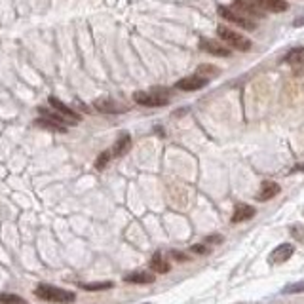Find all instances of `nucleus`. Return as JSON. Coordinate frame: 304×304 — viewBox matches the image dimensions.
<instances>
[{"label": "nucleus", "instance_id": "17", "mask_svg": "<svg viewBox=\"0 0 304 304\" xmlns=\"http://www.w3.org/2000/svg\"><path fill=\"white\" fill-rule=\"evenodd\" d=\"M40 111V114H42V118H46V120H52L55 122V124H59V126H70V122L63 116V114H59L57 111H48V109H38Z\"/></svg>", "mask_w": 304, "mask_h": 304}, {"label": "nucleus", "instance_id": "19", "mask_svg": "<svg viewBox=\"0 0 304 304\" xmlns=\"http://www.w3.org/2000/svg\"><path fill=\"white\" fill-rule=\"evenodd\" d=\"M36 126H40V128H46V130H53V131H63L67 130L65 126H59V124H55V122H52V120H46V118H38V120L35 122Z\"/></svg>", "mask_w": 304, "mask_h": 304}, {"label": "nucleus", "instance_id": "26", "mask_svg": "<svg viewBox=\"0 0 304 304\" xmlns=\"http://www.w3.org/2000/svg\"><path fill=\"white\" fill-rule=\"evenodd\" d=\"M208 242L209 243H221V242H223V238H221V236H209Z\"/></svg>", "mask_w": 304, "mask_h": 304}, {"label": "nucleus", "instance_id": "9", "mask_svg": "<svg viewBox=\"0 0 304 304\" xmlns=\"http://www.w3.org/2000/svg\"><path fill=\"white\" fill-rule=\"evenodd\" d=\"M50 105L53 107V111H57L59 114H63L67 120L70 122V124H76V122H80V114L76 113V111H72V109H69L65 103H61L59 99H55V97H50Z\"/></svg>", "mask_w": 304, "mask_h": 304}, {"label": "nucleus", "instance_id": "12", "mask_svg": "<svg viewBox=\"0 0 304 304\" xmlns=\"http://www.w3.org/2000/svg\"><path fill=\"white\" fill-rule=\"evenodd\" d=\"M255 215V209L251 206H245V204H238L234 209V213H232V223H243V221H247V219H251Z\"/></svg>", "mask_w": 304, "mask_h": 304}, {"label": "nucleus", "instance_id": "21", "mask_svg": "<svg viewBox=\"0 0 304 304\" xmlns=\"http://www.w3.org/2000/svg\"><path fill=\"white\" fill-rule=\"evenodd\" d=\"M113 281H99V283H82V289L86 291H105V289H111Z\"/></svg>", "mask_w": 304, "mask_h": 304}, {"label": "nucleus", "instance_id": "13", "mask_svg": "<svg viewBox=\"0 0 304 304\" xmlns=\"http://www.w3.org/2000/svg\"><path fill=\"white\" fill-rule=\"evenodd\" d=\"M255 4L261 10H268V12H285L289 8L285 0H255Z\"/></svg>", "mask_w": 304, "mask_h": 304}, {"label": "nucleus", "instance_id": "3", "mask_svg": "<svg viewBox=\"0 0 304 304\" xmlns=\"http://www.w3.org/2000/svg\"><path fill=\"white\" fill-rule=\"evenodd\" d=\"M133 99L143 107H164L169 103V99L160 91H135Z\"/></svg>", "mask_w": 304, "mask_h": 304}, {"label": "nucleus", "instance_id": "18", "mask_svg": "<svg viewBox=\"0 0 304 304\" xmlns=\"http://www.w3.org/2000/svg\"><path fill=\"white\" fill-rule=\"evenodd\" d=\"M236 8H240L243 12V14H247V18H261L262 16V12L261 10H257L255 8V6H257V4H255V6H247V4H245V2H243V0H236V4H234Z\"/></svg>", "mask_w": 304, "mask_h": 304}, {"label": "nucleus", "instance_id": "5", "mask_svg": "<svg viewBox=\"0 0 304 304\" xmlns=\"http://www.w3.org/2000/svg\"><path fill=\"white\" fill-rule=\"evenodd\" d=\"M209 84V78L201 76V74H192V76H186V78H181L177 82V87L182 89V91H196V89H201Z\"/></svg>", "mask_w": 304, "mask_h": 304}, {"label": "nucleus", "instance_id": "11", "mask_svg": "<svg viewBox=\"0 0 304 304\" xmlns=\"http://www.w3.org/2000/svg\"><path fill=\"white\" fill-rule=\"evenodd\" d=\"M124 281L137 283V285H148V283L154 281V274H150V272H131V274L124 276Z\"/></svg>", "mask_w": 304, "mask_h": 304}, {"label": "nucleus", "instance_id": "15", "mask_svg": "<svg viewBox=\"0 0 304 304\" xmlns=\"http://www.w3.org/2000/svg\"><path fill=\"white\" fill-rule=\"evenodd\" d=\"M150 268L158 272V274H165V272H169V262L167 259L164 257V253H156L154 257H152V261H150Z\"/></svg>", "mask_w": 304, "mask_h": 304}, {"label": "nucleus", "instance_id": "10", "mask_svg": "<svg viewBox=\"0 0 304 304\" xmlns=\"http://www.w3.org/2000/svg\"><path fill=\"white\" fill-rule=\"evenodd\" d=\"M279 192V184L274 181H264L261 184V190H259V194H257V200L259 201H268L272 200L276 194Z\"/></svg>", "mask_w": 304, "mask_h": 304}, {"label": "nucleus", "instance_id": "4", "mask_svg": "<svg viewBox=\"0 0 304 304\" xmlns=\"http://www.w3.org/2000/svg\"><path fill=\"white\" fill-rule=\"evenodd\" d=\"M219 14H221V18L226 19V21H230V23H234V25L242 27L245 31H253V29H257V23L251 21L249 18H243L240 14H236L232 10L225 8V6H219Z\"/></svg>", "mask_w": 304, "mask_h": 304}, {"label": "nucleus", "instance_id": "6", "mask_svg": "<svg viewBox=\"0 0 304 304\" xmlns=\"http://www.w3.org/2000/svg\"><path fill=\"white\" fill-rule=\"evenodd\" d=\"M293 253H295V247L291 245V243H281L278 245L274 251L270 253V264H281V262L289 261L291 257H293Z\"/></svg>", "mask_w": 304, "mask_h": 304}, {"label": "nucleus", "instance_id": "1", "mask_svg": "<svg viewBox=\"0 0 304 304\" xmlns=\"http://www.w3.org/2000/svg\"><path fill=\"white\" fill-rule=\"evenodd\" d=\"M36 296L42 298V300H50V302H61V304H69L74 302L76 295L72 291H65V289H59V287H52V285H42L36 287Z\"/></svg>", "mask_w": 304, "mask_h": 304}, {"label": "nucleus", "instance_id": "24", "mask_svg": "<svg viewBox=\"0 0 304 304\" xmlns=\"http://www.w3.org/2000/svg\"><path fill=\"white\" fill-rule=\"evenodd\" d=\"M198 74L206 76V78H209V76H217L219 69H213V67H209V65H201L200 69H198Z\"/></svg>", "mask_w": 304, "mask_h": 304}, {"label": "nucleus", "instance_id": "25", "mask_svg": "<svg viewBox=\"0 0 304 304\" xmlns=\"http://www.w3.org/2000/svg\"><path fill=\"white\" fill-rule=\"evenodd\" d=\"M192 251L198 253V255H208V247H206V245H194Z\"/></svg>", "mask_w": 304, "mask_h": 304}, {"label": "nucleus", "instance_id": "14", "mask_svg": "<svg viewBox=\"0 0 304 304\" xmlns=\"http://www.w3.org/2000/svg\"><path fill=\"white\" fill-rule=\"evenodd\" d=\"M131 148V137L128 135V133H124V135H120L118 137V141L114 143V147H113V156H124L128 150Z\"/></svg>", "mask_w": 304, "mask_h": 304}, {"label": "nucleus", "instance_id": "20", "mask_svg": "<svg viewBox=\"0 0 304 304\" xmlns=\"http://www.w3.org/2000/svg\"><path fill=\"white\" fill-rule=\"evenodd\" d=\"M0 304H27L25 298L18 295H10V293H0Z\"/></svg>", "mask_w": 304, "mask_h": 304}, {"label": "nucleus", "instance_id": "7", "mask_svg": "<svg viewBox=\"0 0 304 304\" xmlns=\"http://www.w3.org/2000/svg\"><path fill=\"white\" fill-rule=\"evenodd\" d=\"M200 50L211 53V55H217V57H228V55H230V50H228L226 46L215 42V40H211V38H201Z\"/></svg>", "mask_w": 304, "mask_h": 304}, {"label": "nucleus", "instance_id": "8", "mask_svg": "<svg viewBox=\"0 0 304 304\" xmlns=\"http://www.w3.org/2000/svg\"><path fill=\"white\" fill-rule=\"evenodd\" d=\"M95 109L97 111H101V113H111V114H120V113H126V111H128L124 105L116 103V101L111 99V97H101V99H97Z\"/></svg>", "mask_w": 304, "mask_h": 304}, {"label": "nucleus", "instance_id": "23", "mask_svg": "<svg viewBox=\"0 0 304 304\" xmlns=\"http://www.w3.org/2000/svg\"><path fill=\"white\" fill-rule=\"evenodd\" d=\"M283 293L285 295H295V293H304V281H298V283H291V285L283 287Z\"/></svg>", "mask_w": 304, "mask_h": 304}, {"label": "nucleus", "instance_id": "2", "mask_svg": "<svg viewBox=\"0 0 304 304\" xmlns=\"http://www.w3.org/2000/svg\"><path fill=\"white\" fill-rule=\"evenodd\" d=\"M217 33L219 36L225 40L230 48H234V50H240V52H247L249 48H251V40L247 38V36L240 35V33H236V31H232L230 27L226 25H219L217 27Z\"/></svg>", "mask_w": 304, "mask_h": 304}, {"label": "nucleus", "instance_id": "27", "mask_svg": "<svg viewBox=\"0 0 304 304\" xmlns=\"http://www.w3.org/2000/svg\"><path fill=\"white\" fill-rule=\"evenodd\" d=\"M173 257H175V259H179V261H184V259H186V257H184V255H181L179 251H173Z\"/></svg>", "mask_w": 304, "mask_h": 304}, {"label": "nucleus", "instance_id": "22", "mask_svg": "<svg viewBox=\"0 0 304 304\" xmlns=\"http://www.w3.org/2000/svg\"><path fill=\"white\" fill-rule=\"evenodd\" d=\"M111 158H113V152H111V150H105V152H101V154H99V158L95 160V167H97V169H103L105 165L109 164V160H111Z\"/></svg>", "mask_w": 304, "mask_h": 304}, {"label": "nucleus", "instance_id": "16", "mask_svg": "<svg viewBox=\"0 0 304 304\" xmlns=\"http://www.w3.org/2000/svg\"><path fill=\"white\" fill-rule=\"evenodd\" d=\"M287 65H293V67H304V48H295L285 55Z\"/></svg>", "mask_w": 304, "mask_h": 304}]
</instances>
